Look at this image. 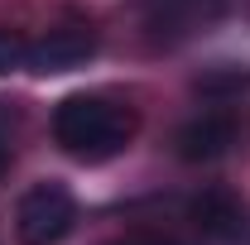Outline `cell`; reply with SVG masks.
Segmentation results:
<instances>
[{"label":"cell","mask_w":250,"mask_h":245,"mask_svg":"<svg viewBox=\"0 0 250 245\" xmlns=\"http://www.w3.org/2000/svg\"><path fill=\"white\" fill-rule=\"evenodd\" d=\"M77 226V197L67 183H34L15 207V236L20 245H58Z\"/></svg>","instance_id":"cell-2"},{"label":"cell","mask_w":250,"mask_h":245,"mask_svg":"<svg viewBox=\"0 0 250 245\" xmlns=\"http://www.w3.org/2000/svg\"><path fill=\"white\" fill-rule=\"evenodd\" d=\"M96 53V34L87 24H62L48 29L43 39H29V72L53 77V72H72Z\"/></svg>","instance_id":"cell-6"},{"label":"cell","mask_w":250,"mask_h":245,"mask_svg":"<svg viewBox=\"0 0 250 245\" xmlns=\"http://www.w3.org/2000/svg\"><path fill=\"white\" fill-rule=\"evenodd\" d=\"M10 173V130H5V121H0V178Z\"/></svg>","instance_id":"cell-9"},{"label":"cell","mask_w":250,"mask_h":245,"mask_svg":"<svg viewBox=\"0 0 250 245\" xmlns=\"http://www.w3.org/2000/svg\"><path fill=\"white\" fill-rule=\"evenodd\" d=\"M135 111L101 92H72L53 106V144L77 163H106L135 140Z\"/></svg>","instance_id":"cell-1"},{"label":"cell","mask_w":250,"mask_h":245,"mask_svg":"<svg viewBox=\"0 0 250 245\" xmlns=\"http://www.w3.org/2000/svg\"><path fill=\"white\" fill-rule=\"evenodd\" d=\"M29 67V39L20 29H0V77Z\"/></svg>","instance_id":"cell-7"},{"label":"cell","mask_w":250,"mask_h":245,"mask_svg":"<svg viewBox=\"0 0 250 245\" xmlns=\"http://www.w3.org/2000/svg\"><path fill=\"white\" fill-rule=\"evenodd\" d=\"M226 15V0H149L145 5V29L164 43H183L192 34L212 29Z\"/></svg>","instance_id":"cell-4"},{"label":"cell","mask_w":250,"mask_h":245,"mask_svg":"<svg viewBox=\"0 0 250 245\" xmlns=\"http://www.w3.org/2000/svg\"><path fill=\"white\" fill-rule=\"evenodd\" d=\"M106 245H178V241H164V236H121V241H106Z\"/></svg>","instance_id":"cell-8"},{"label":"cell","mask_w":250,"mask_h":245,"mask_svg":"<svg viewBox=\"0 0 250 245\" xmlns=\"http://www.w3.org/2000/svg\"><path fill=\"white\" fill-rule=\"evenodd\" d=\"M188 216H192V226H197L202 236H212V241H221V245L250 236V207L241 202V192H231V187H207V192H197V197L188 202Z\"/></svg>","instance_id":"cell-5"},{"label":"cell","mask_w":250,"mask_h":245,"mask_svg":"<svg viewBox=\"0 0 250 245\" xmlns=\"http://www.w3.org/2000/svg\"><path fill=\"white\" fill-rule=\"evenodd\" d=\"M241 140V116L231 106H212V111H197L192 121L173 135L178 144V159L188 163H212V159H226Z\"/></svg>","instance_id":"cell-3"}]
</instances>
